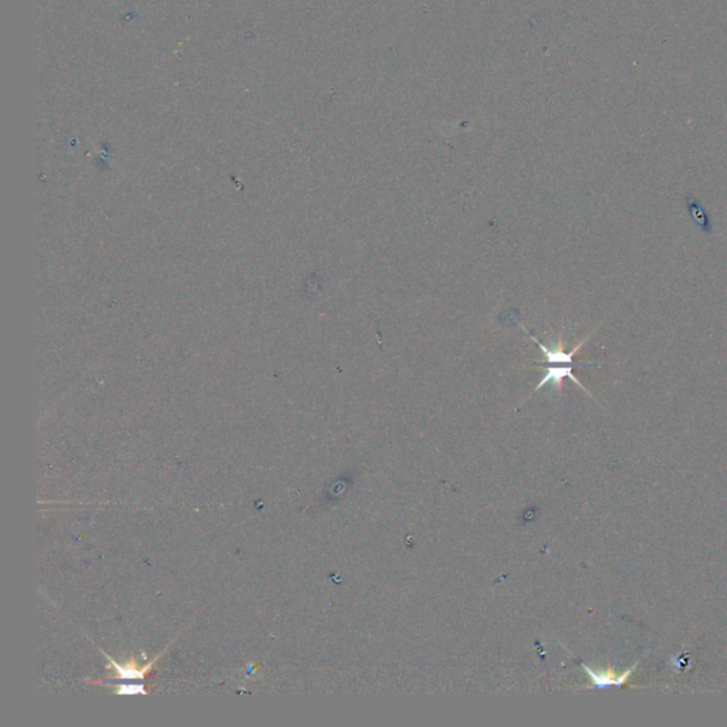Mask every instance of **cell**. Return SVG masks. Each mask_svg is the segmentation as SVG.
I'll use <instances>...</instances> for the list:
<instances>
[{
	"mask_svg": "<svg viewBox=\"0 0 727 727\" xmlns=\"http://www.w3.org/2000/svg\"><path fill=\"white\" fill-rule=\"evenodd\" d=\"M522 330L524 331V334L527 335V338H530L536 345L537 348L543 352L544 355V360H546V367H544V375L543 378L539 381V384L534 387L533 394H536L539 389L544 388L546 385H551L554 391L560 392L563 389V382L564 379H570L571 382H574L577 387H580L588 397H591L593 399H596L593 397V394L583 385V382L576 377L574 374V370L576 367H597L600 365L598 362H584V361H576V355L583 350V347L586 345V343L591 338V335L597 331V328L588 334L586 338H583L573 350L567 351L564 348V343L561 338H559L557 344H551V345H546L543 344L540 340H537L533 334H530L523 325H520Z\"/></svg>",
	"mask_w": 727,
	"mask_h": 727,
	"instance_id": "1",
	"label": "cell"
},
{
	"mask_svg": "<svg viewBox=\"0 0 727 727\" xmlns=\"http://www.w3.org/2000/svg\"><path fill=\"white\" fill-rule=\"evenodd\" d=\"M638 668V664L632 665L630 669L618 674L613 669H601V671H597V669H593L587 665L583 664V669L586 671V674L590 677L591 682H593V686L591 689H610V688H623L625 686L631 677L634 675L635 669Z\"/></svg>",
	"mask_w": 727,
	"mask_h": 727,
	"instance_id": "2",
	"label": "cell"
},
{
	"mask_svg": "<svg viewBox=\"0 0 727 727\" xmlns=\"http://www.w3.org/2000/svg\"><path fill=\"white\" fill-rule=\"evenodd\" d=\"M107 659H108V662L112 665V668L117 671V674H118L119 679H122V681H125V679H126V681H132V679H139V681H142V679H144V675H145L146 672H149V669H151L152 664L155 662V659H154V661H151L149 664H146L145 667L139 668V667H138L134 661H131V662L125 664L124 667H121V665H118L114 659H111L109 657H107Z\"/></svg>",
	"mask_w": 727,
	"mask_h": 727,
	"instance_id": "3",
	"label": "cell"
}]
</instances>
